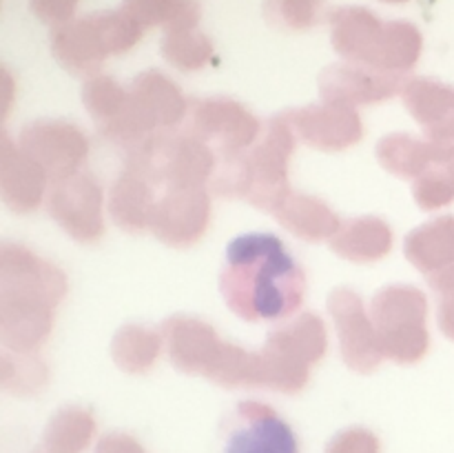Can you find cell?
<instances>
[{
	"label": "cell",
	"mask_w": 454,
	"mask_h": 453,
	"mask_svg": "<svg viewBox=\"0 0 454 453\" xmlns=\"http://www.w3.org/2000/svg\"><path fill=\"white\" fill-rule=\"evenodd\" d=\"M220 291L248 322L286 320L304 300V271L278 235L244 234L226 247Z\"/></svg>",
	"instance_id": "cell-1"
},
{
	"label": "cell",
	"mask_w": 454,
	"mask_h": 453,
	"mask_svg": "<svg viewBox=\"0 0 454 453\" xmlns=\"http://www.w3.org/2000/svg\"><path fill=\"white\" fill-rule=\"evenodd\" d=\"M160 336L173 367L222 386H266L291 393L309 380V369L291 367L264 349L247 351L231 345L202 320L173 315L162 322Z\"/></svg>",
	"instance_id": "cell-2"
},
{
	"label": "cell",
	"mask_w": 454,
	"mask_h": 453,
	"mask_svg": "<svg viewBox=\"0 0 454 453\" xmlns=\"http://www.w3.org/2000/svg\"><path fill=\"white\" fill-rule=\"evenodd\" d=\"M65 296L67 278L58 266L20 244L0 247V340L7 351L35 354Z\"/></svg>",
	"instance_id": "cell-3"
},
{
	"label": "cell",
	"mask_w": 454,
	"mask_h": 453,
	"mask_svg": "<svg viewBox=\"0 0 454 453\" xmlns=\"http://www.w3.org/2000/svg\"><path fill=\"white\" fill-rule=\"evenodd\" d=\"M295 131L286 114H278L269 120L264 136L247 151L217 158L211 187L224 198H244L262 211H269L288 185V160L295 149Z\"/></svg>",
	"instance_id": "cell-4"
},
{
	"label": "cell",
	"mask_w": 454,
	"mask_h": 453,
	"mask_svg": "<svg viewBox=\"0 0 454 453\" xmlns=\"http://www.w3.org/2000/svg\"><path fill=\"white\" fill-rule=\"evenodd\" d=\"M335 52L344 62L402 74L421 53V36L411 22H384L362 7H341L328 16Z\"/></svg>",
	"instance_id": "cell-5"
},
{
	"label": "cell",
	"mask_w": 454,
	"mask_h": 453,
	"mask_svg": "<svg viewBox=\"0 0 454 453\" xmlns=\"http://www.w3.org/2000/svg\"><path fill=\"white\" fill-rule=\"evenodd\" d=\"M215 167V151L184 129L151 133L127 149L124 158V169L162 189L204 187L211 182Z\"/></svg>",
	"instance_id": "cell-6"
},
{
	"label": "cell",
	"mask_w": 454,
	"mask_h": 453,
	"mask_svg": "<svg viewBox=\"0 0 454 453\" xmlns=\"http://www.w3.org/2000/svg\"><path fill=\"white\" fill-rule=\"evenodd\" d=\"M145 34L127 12H102L56 27L51 52L69 74L80 78L98 76L105 60L129 52Z\"/></svg>",
	"instance_id": "cell-7"
},
{
	"label": "cell",
	"mask_w": 454,
	"mask_h": 453,
	"mask_svg": "<svg viewBox=\"0 0 454 453\" xmlns=\"http://www.w3.org/2000/svg\"><path fill=\"white\" fill-rule=\"evenodd\" d=\"M428 305L419 289L411 284H388L371 302V318L377 329L384 358L412 364L428 349L426 331Z\"/></svg>",
	"instance_id": "cell-8"
},
{
	"label": "cell",
	"mask_w": 454,
	"mask_h": 453,
	"mask_svg": "<svg viewBox=\"0 0 454 453\" xmlns=\"http://www.w3.org/2000/svg\"><path fill=\"white\" fill-rule=\"evenodd\" d=\"M186 114L189 102L173 80L160 71H142L129 84V109L120 147L127 151L151 133L176 129L184 123Z\"/></svg>",
	"instance_id": "cell-9"
},
{
	"label": "cell",
	"mask_w": 454,
	"mask_h": 453,
	"mask_svg": "<svg viewBox=\"0 0 454 453\" xmlns=\"http://www.w3.org/2000/svg\"><path fill=\"white\" fill-rule=\"evenodd\" d=\"M184 131L220 155L239 154L260 138V120L231 98H200L189 105Z\"/></svg>",
	"instance_id": "cell-10"
},
{
	"label": "cell",
	"mask_w": 454,
	"mask_h": 453,
	"mask_svg": "<svg viewBox=\"0 0 454 453\" xmlns=\"http://www.w3.org/2000/svg\"><path fill=\"white\" fill-rule=\"evenodd\" d=\"M102 187L87 171L53 180L47 191L49 216L78 242H96L105 231Z\"/></svg>",
	"instance_id": "cell-11"
},
{
	"label": "cell",
	"mask_w": 454,
	"mask_h": 453,
	"mask_svg": "<svg viewBox=\"0 0 454 453\" xmlns=\"http://www.w3.org/2000/svg\"><path fill=\"white\" fill-rule=\"evenodd\" d=\"M328 311H331L333 322L337 327L344 362L353 371H375L381 360H384V351H381L371 311L364 309L362 298L353 289H335L328 298Z\"/></svg>",
	"instance_id": "cell-12"
},
{
	"label": "cell",
	"mask_w": 454,
	"mask_h": 453,
	"mask_svg": "<svg viewBox=\"0 0 454 453\" xmlns=\"http://www.w3.org/2000/svg\"><path fill=\"white\" fill-rule=\"evenodd\" d=\"M18 145L47 171L49 180H60L80 171L89 154V142L75 124L62 120H35L20 131Z\"/></svg>",
	"instance_id": "cell-13"
},
{
	"label": "cell",
	"mask_w": 454,
	"mask_h": 453,
	"mask_svg": "<svg viewBox=\"0 0 454 453\" xmlns=\"http://www.w3.org/2000/svg\"><path fill=\"white\" fill-rule=\"evenodd\" d=\"M211 198L204 187L164 189L151 216V234L168 247H189L207 231Z\"/></svg>",
	"instance_id": "cell-14"
},
{
	"label": "cell",
	"mask_w": 454,
	"mask_h": 453,
	"mask_svg": "<svg viewBox=\"0 0 454 453\" xmlns=\"http://www.w3.org/2000/svg\"><path fill=\"white\" fill-rule=\"evenodd\" d=\"M406 78L402 74L368 69V67L341 62L331 65L319 74V96L324 102L357 109L359 105L381 102L402 93Z\"/></svg>",
	"instance_id": "cell-15"
},
{
	"label": "cell",
	"mask_w": 454,
	"mask_h": 453,
	"mask_svg": "<svg viewBox=\"0 0 454 453\" xmlns=\"http://www.w3.org/2000/svg\"><path fill=\"white\" fill-rule=\"evenodd\" d=\"M297 140L319 151H341L362 138L357 109L333 102H315L284 111Z\"/></svg>",
	"instance_id": "cell-16"
},
{
	"label": "cell",
	"mask_w": 454,
	"mask_h": 453,
	"mask_svg": "<svg viewBox=\"0 0 454 453\" xmlns=\"http://www.w3.org/2000/svg\"><path fill=\"white\" fill-rule=\"evenodd\" d=\"M226 453H297L291 426L262 402H239Z\"/></svg>",
	"instance_id": "cell-17"
},
{
	"label": "cell",
	"mask_w": 454,
	"mask_h": 453,
	"mask_svg": "<svg viewBox=\"0 0 454 453\" xmlns=\"http://www.w3.org/2000/svg\"><path fill=\"white\" fill-rule=\"evenodd\" d=\"M47 171L12 138H0V195L12 211L29 213L43 203L49 191Z\"/></svg>",
	"instance_id": "cell-18"
},
{
	"label": "cell",
	"mask_w": 454,
	"mask_h": 453,
	"mask_svg": "<svg viewBox=\"0 0 454 453\" xmlns=\"http://www.w3.org/2000/svg\"><path fill=\"white\" fill-rule=\"evenodd\" d=\"M269 213L284 229L295 234L297 238L309 240V242L331 240L341 226V220L331 211L326 203L315 195L295 191L293 187H286L275 198Z\"/></svg>",
	"instance_id": "cell-19"
},
{
	"label": "cell",
	"mask_w": 454,
	"mask_h": 453,
	"mask_svg": "<svg viewBox=\"0 0 454 453\" xmlns=\"http://www.w3.org/2000/svg\"><path fill=\"white\" fill-rule=\"evenodd\" d=\"M264 351L295 369H310L326 351V329L315 314H301L273 329Z\"/></svg>",
	"instance_id": "cell-20"
},
{
	"label": "cell",
	"mask_w": 454,
	"mask_h": 453,
	"mask_svg": "<svg viewBox=\"0 0 454 453\" xmlns=\"http://www.w3.org/2000/svg\"><path fill=\"white\" fill-rule=\"evenodd\" d=\"M403 253L417 269L428 274L430 284L434 289L446 287V266L452 265L454 260L452 218H443V220H434L412 229L403 242Z\"/></svg>",
	"instance_id": "cell-21"
},
{
	"label": "cell",
	"mask_w": 454,
	"mask_h": 453,
	"mask_svg": "<svg viewBox=\"0 0 454 453\" xmlns=\"http://www.w3.org/2000/svg\"><path fill=\"white\" fill-rule=\"evenodd\" d=\"M377 160L386 171L399 178L417 180L434 164L443 163L452 154L446 140H419L408 133H390L377 142Z\"/></svg>",
	"instance_id": "cell-22"
},
{
	"label": "cell",
	"mask_w": 454,
	"mask_h": 453,
	"mask_svg": "<svg viewBox=\"0 0 454 453\" xmlns=\"http://www.w3.org/2000/svg\"><path fill=\"white\" fill-rule=\"evenodd\" d=\"M402 98L430 140H448L454 136V91L450 89L433 80L406 78Z\"/></svg>",
	"instance_id": "cell-23"
},
{
	"label": "cell",
	"mask_w": 454,
	"mask_h": 453,
	"mask_svg": "<svg viewBox=\"0 0 454 453\" xmlns=\"http://www.w3.org/2000/svg\"><path fill=\"white\" fill-rule=\"evenodd\" d=\"M328 242L340 258L364 265L380 260L393 249V231L381 218L359 216L341 222Z\"/></svg>",
	"instance_id": "cell-24"
},
{
	"label": "cell",
	"mask_w": 454,
	"mask_h": 453,
	"mask_svg": "<svg viewBox=\"0 0 454 453\" xmlns=\"http://www.w3.org/2000/svg\"><path fill=\"white\" fill-rule=\"evenodd\" d=\"M155 204V187L129 169L120 173L109 191V213L115 225L124 231L149 229Z\"/></svg>",
	"instance_id": "cell-25"
},
{
	"label": "cell",
	"mask_w": 454,
	"mask_h": 453,
	"mask_svg": "<svg viewBox=\"0 0 454 453\" xmlns=\"http://www.w3.org/2000/svg\"><path fill=\"white\" fill-rule=\"evenodd\" d=\"M82 102L100 136L118 145L129 109V87L109 76H91L82 87Z\"/></svg>",
	"instance_id": "cell-26"
},
{
	"label": "cell",
	"mask_w": 454,
	"mask_h": 453,
	"mask_svg": "<svg viewBox=\"0 0 454 453\" xmlns=\"http://www.w3.org/2000/svg\"><path fill=\"white\" fill-rule=\"evenodd\" d=\"M162 349L164 340L160 331H151L140 324H127L111 340V355L115 364L129 373H140L153 367Z\"/></svg>",
	"instance_id": "cell-27"
},
{
	"label": "cell",
	"mask_w": 454,
	"mask_h": 453,
	"mask_svg": "<svg viewBox=\"0 0 454 453\" xmlns=\"http://www.w3.org/2000/svg\"><path fill=\"white\" fill-rule=\"evenodd\" d=\"M124 12L142 27H164L167 31L198 25V0H124Z\"/></svg>",
	"instance_id": "cell-28"
},
{
	"label": "cell",
	"mask_w": 454,
	"mask_h": 453,
	"mask_svg": "<svg viewBox=\"0 0 454 453\" xmlns=\"http://www.w3.org/2000/svg\"><path fill=\"white\" fill-rule=\"evenodd\" d=\"M91 433V413L78 407H67L51 417L44 440H47V449L51 453H80Z\"/></svg>",
	"instance_id": "cell-29"
},
{
	"label": "cell",
	"mask_w": 454,
	"mask_h": 453,
	"mask_svg": "<svg viewBox=\"0 0 454 453\" xmlns=\"http://www.w3.org/2000/svg\"><path fill=\"white\" fill-rule=\"evenodd\" d=\"M162 56L164 60L171 62L173 67L182 71L202 69L213 56L211 40L200 34L195 27L191 29L167 31L162 38Z\"/></svg>",
	"instance_id": "cell-30"
},
{
	"label": "cell",
	"mask_w": 454,
	"mask_h": 453,
	"mask_svg": "<svg viewBox=\"0 0 454 453\" xmlns=\"http://www.w3.org/2000/svg\"><path fill=\"white\" fill-rule=\"evenodd\" d=\"M44 378H47V371L35 354L4 351L0 358V380H3L4 389L27 393V391L40 389Z\"/></svg>",
	"instance_id": "cell-31"
},
{
	"label": "cell",
	"mask_w": 454,
	"mask_h": 453,
	"mask_svg": "<svg viewBox=\"0 0 454 453\" xmlns=\"http://www.w3.org/2000/svg\"><path fill=\"white\" fill-rule=\"evenodd\" d=\"M264 12L275 27L284 29H309L326 18L322 0H266Z\"/></svg>",
	"instance_id": "cell-32"
},
{
	"label": "cell",
	"mask_w": 454,
	"mask_h": 453,
	"mask_svg": "<svg viewBox=\"0 0 454 453\" xmlns=\"http://www.w3.org/2000/svg\"><path fill=\"white\" fill-rule=\"evenodd\" d=\"M326 453H377V440L375 435L364 429L341 431L328 444Z\"/></svg>",
	"instance_id": "cell-33"
},
{
	"label": "cell",
	"mask_w": 454,
	"mask_h": 453,
	"mask_svg": "<svg viewBox=\"0 0 454 453\" xmlns=\"http://www.w3.org/2000/svg\"><path fill=\"white\" fill-rule=\"evenodd\" d=\"M78 0H31V9L43 22L51 27H62L71 22Z\"/></svg>",
	"instance_id": "cell-34"
},
{
	"label": "cell",
	"mask_w": 454,
	"mask_h": 453,
	"mask_svg": "<svg viewBox=\"0 0 454 453\" xmlns=\"http://www.w3.org/2000/svg\"><path fill=\"white\" fill-rule=\"evenodd\" d=\"M386 3H406V0H386Z\"/></svg>",
	"instance_id": "cell-35"
}]
</instances>
